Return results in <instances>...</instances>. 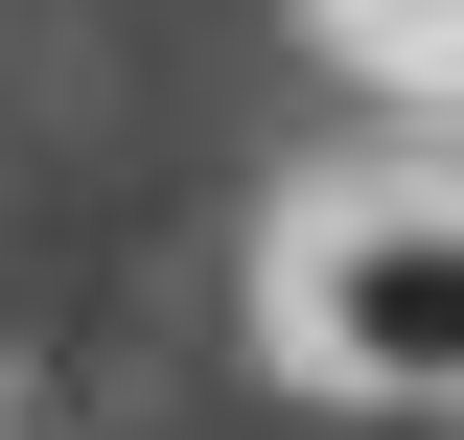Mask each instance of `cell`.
Instances as JSON below:
<instances>
[{
  "label": "cell",
  "instance_id": "cell-3",
  "mask_svg": "<svg viewBox=\"0 0 464 440\" xmlns=\"http://www.w3.org/2000/svg\"><path fill=\"white\" fill-rule=\"evenodd\" d=\"M441 417H464V394H441Z\"/></svg>",
  "mask_w": 464,
  "mask_h": 440
},
{
  "label": "cell",
  "instance_id": "cell-2",
  "mask_svg": "<svg viewBox=\"0 0 464 440\" xmlns=\"http://www.w3.org/2000/svg\"><path fill=\"white\" fill-rule=\"evenodd\" d=\"M348 24H372V47H464V0H348Z\"/></svg>",
  "mask_w": 464,
  "mask_h": 440
},
{
  "label": "cell",
  "instance_id": "cell-1",
  "mask_svg": "<svg viewBox=\"0 0 464 440\" xmlns=\"http://www.w3.org/2000/svg\"><path fill=\"white\" fill-rule=\"evenodd\" d=\"M279 348L325 394H464V209H325L279 278Z\"/></svg>",
  "mask_w": 464,
  "mask_h": 440
}]
</instances>
